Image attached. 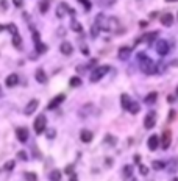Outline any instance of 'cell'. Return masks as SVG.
Segmentation results:
<instances>
[{
	"label": "cell",
	"instance_id": "6da1fadb",
	"mask_svg": "<svg viewBox=\"0 0 178 181\" xmlns=\"http://www.w3.org/2000/svg\"><path fill=\"white\" fill-rule=\"evenodd\" d=\"M138 59L141 62V70H142L145 75H155L156 74V62L153 59H150L144 52H141L138 55Z\"/></svg>",
	"mask_w": 178,
	"mask_h": 181
},
{
	"label": "cell",
	"instance_id": "7a4b0ae2",
	"mask_svg": "<svg viewBox=\"0 0 178 181\" xmlns=\"http://www.w3.org/2000/svg\"><path fill=\"white\" fill-rule=\"evenodd\" d=\"M108 70H109V66H99L92 70V74H91V83H97V81H100L103 77H105L108 74Z\"/></svg>",
	"mask_w": 178,
	"mask_h": 181
},
{
	"label": "cell",
	"instance_id": "3957f363",
	"mask_svg": "<svg viewBox=\"0 0 178 181\" xmlns=\"http://www.w3.org/2000/svg\"><path fill=\"white\" fill-rule=\"evenodd\" d=\"M45 125H47V117H45L44 114L37 116V117H36V120H34V123H33L34 133H36V134H42L44 130H45Z\"/></svg>",
	"mask_w": 178,
	"mask_h": 181
},
{
	"label": "cell",
	"instance_id": "277c9868",
	"mask_svg": "<svg viewBox=\"0 0 178 181\" xmlns=\"http://www.w3.org/2000/svg\"><path fill=\"white\" fill-rule=\"evenodd\" d=\"M156 120H158V116L155 111H148V114L145 116V119H144V126L147 130H152L153 126L156 125Z\"/></svg>",
	"mask_w": 178,
	"mask_h": 181
},
{
	"label": "cell",
	"instance_id": "5b68a950",
	"mask_svg": "<svg viewBox=\"0 0 178 181\" xmlns=\"http://www.w3.org/2000/svg\"><path fill=\"white\" fill-rule=\"evenodd\" d=\"M155 50H156V53H159L161 56L167 55V53H169V42H167L166 39H158L156 44H155Z\"/></svg>",
	"mask_w": 178,
	"mask_h": 181
},
{
	"label": "cell",
	"instance_id": "8992f818",
	"mask_svg": "<svg viewBox=\"0 0 178 181\" xmlns=\"http://www.w3.org/2000/svg\"><path fill=\"white\" fill-rule=\"evenodd\" d=\"M159 144H161V147H163V150H167L169 147H170V142H172V133H170V130H164V133H163V136L159 138Z\"/></svg>",
	"mask_w": 178,
	"mask_h": 181
},
{
	"label": "cell",
	"instance_id": "52a82bcc",
	"mask_svg": "<svg viewBox=\"0 0 178 181\" xmlns=\"http://www.w3.org/2000/svg\"><path fill=\"white\" fill-rule=\"evenodd\" d=\"M37 106H39V100H37V98H33V100H30V102L27 103L25 110H24L25 116H31V114L37 110Z\"/></svg>",
	"mask_w": 178,
	"mask_h": 181
},
{
	"label": "cell",
	"instance_id": "ba28073f",
	"mask_svg": "<svg viewBox=\"0 0 178 181\" xmlns=\"http://www.w3.org/2000/svg\"><path fill=\"white\" fill-rule=\"evenodd\" d=\"M64 100H66V95L64 94H58L55 98H52V102L49 103V106H47V108H49V110H55V108H58Z\"/></svg>",
	"mask_w": 178,
	"mask_h": 181
},
{
	"label": "cell",
	"instance_id": "9c48e42d",
	"mask_svg": "<svg viewBox=\"0 0 178 181\" xmlns=\"http://www.w3.org/2000/svg\"><path fill=\"white\" fill-rule=\"evenodd\" d=\"M147 145H148V150L155 151V150L159 147V136H156V134H152V136L148 138V141H147Z\"/></svg>",
	"mask_w": 178,
	"mask_h": 181
},
{
	"label": "cell",
	"instance_id": "30bf717a",
	"mask_svg": "<svg viewBox=\"0 0 178 181\" xmlns=\"http://www.w3.org/2000/svg\"><path fill=\"white\" fill-rule=\"evenodd\" d=\"M130 56H131V49H130V47H120V49H119L117 58H119L120 61H127Z\"/></svg>",
	"mask_w": 178,
	"mask_h": 181
},
{
	"label": "cell",
	"instance_id": "8fae6325",
	"mask_svg": "<svg viewBox=\"0 0 178 181\" xmlns=\"http://www.w3.org/2000/svg\"><path fill=\"white\" fill-rule=\"evenodd\" d=\"M16 136H17L19 142H27L28 141V130L24 128V126H21V128L16 130Z\"/></svg>",
	"mask_w": 178,
	"mask_h": 181
},
{
	"label": "cell",
	"instance_id": "7c38bea8",
	"mask_svg": "<svg viewBox=\"0 0 178 181\" xmlns=\"http://www.w3.org/2000/svg\"><path fill=\"white\" fill-rule=\"evenodd\" d=\"M60 50H61L63 55H66V56H67V55H72V53H73V47H72V44H70V42H67V41L61 42Z\"/></svg>",
	"mask_w": 178,
	"mask_h": 181
},
{
	"label": "cell",
	"instance_id": "4fadbf2b",
	"mask_svg": "<svg viewBox=\"0 0 178 181\" xmlns=\"http://www.w3.org/2000/svg\"><path fill=\"white\" fill-rule=\"evenodd\" d=\"M66 13H72L73 14V10H70L66 3H60V6L56 8V16H58V17H64Z\"/></svg>",
	"mask_w": 178,
	"mask_h": 181
},
{
	"label": "cell",
	"instance_id": "5bb4252c",
	"mask_svg": "<svg viewBox=\"0 0 178 181\" xmlns=\"http://www.w3.org/2000/svg\"><path fill=\"white\" fill-rule=\"evenodd\" d=\"M92 138H94L92 131H89V130H81V133H80V139H81L84 144H89V142L92 141Z\"/></svg>",
	"mask_w": 178,
	"mask_h": 181
},
{
	"label": "cell",
	"instance_id": "9a60e30c",
	"mask_svg": "<svg viewBox=\"0 0 178 181\" xmlns=\"http://www.w3.org/2000/svg\"><path fill=\"white\" fill-rule=\"evenodd\" d=\"M17 83H19V77H17L16 74L8 75V77H6V80H5V84H6L8 87H14Z\"/></svg>",
	"mask_w": 178,
	"mask_h": 181
},
{
	"label": "cell",
	"instance_id": "2e32d148",
	"mask_svg": "<svg viewBox=\"0 0 178 181\" xmlns=\"http://www.w3.org/2000/svg\"><path fill=\"white\" fill-rule=\"evenodd\" d=\"M34 77H36V81L37 83H45L47 81V75H45V72H44V69H36V74H34Z\"/></svg>",
	"mask_w": 178,
	"mask_h": 181
},
{
	"label": "cell",
	"instance_id": "e0dca14e",
	"mask_svg": "<svg viewBox=\"0 0 178 181\" xmlns=\"http://www.w3.org/2000/svg\"><path fill=\"white\" fill-rule=\"evenodd\" d=\"M161 24H163L164 27H170V25L173 24V16H172L170 13L161 16Z\"/></svg>",
	"mask_w": 178,
	"mask_h": 181
},
{
	"label": "cell",
	"instance_id": "ac0fdd59",
	"mask_svg": "<svg viewBox=\"0 0 178 181\" xmlns=\"http://www.w3.org/2000/svg\"><path fill=\"white\" fill-rule=\"evenodd\" d=\"M156 98H158V92H150L148 95L144 97V103L145 105H153V103H156Z\"/></svg>",
	"mask_w": 178,
	"mask_h": 181
},
{
	"label": "cell",
	"instance_id": "d6986e66",
	"mask_svg": "<svg viewBox=\"0 0 178 181\" xmlns=\"http://www.w3.org/2000/svg\"><path fill=\"white\" fill-rule=\"evenodd\" d=\"M120 102H122V108H124V110H128V106L131 105V97L128 95V94H122L120 95Z\"/></svg>",
	"mask_w": 178,
	"mask_h": 181
},
{
	"label": "cell",
	"instance_id": "ffe728a7",
	"mask_svg": "<svg viewBox=\"0 0 178 181\" xmlns=\"http://www.w3.org/2000/svg\"><path fill=\"white\" fill-rule=\"evenodd\" d=\"M158 38V31H152V33H145L142 38H141L139 41H145V42H152V41H156Z\"/></svg>",
	"mask_w": 178,
	"mask_h": 181
},
{
	"label": "cell",
	"instance_id": "44dd1931",
	"mask_svg": "<svg viewBox=\"0 0 178 181\" xmlns=\"http://www.w3.org/2000/svg\"><path fill=\"white\" fill-rule=\"evenodd\" d=\"M49 178H50V181H60V179H61V170H58V169L52 170L50 175H49Z\"/></svg>",
	"mask_w": 178,
	"mask_h": 181
},
{
	"label": "cell",
	"instance_id": "7402d4cb",
	"mask_svg": "<svg viewBox=\"0 0 178 181\" xmlns=\"http://www.w3.org/2000/svg\"><path fill=\"white\" fill-rule=\"evenodd\" d=\"M127 111L131 113V114H138V113L141 111V106H139V103H136V102H131V105L128 106Z\"/></svg>",
	"mask_w": 178,
	"mask_h": 181
},
{
	"label": "cell",
	"instance_id": "603a6c76",
	"mask_svg": "<svg viewBox=\"0 0 178 181\" xmlns=\"http://www.w3.org/2000/svg\"><path fill=\"white\" fill-rule=\"evenodd\" d=\"M13 44H14V47L21 49V45H22V38H21V34H19V33L13 34Z\"/></svg>",
	"mask_w": 178,
	"mask_h": 181
},
{
	"label": "cell",
	"instance_id": "cb8c5ba5",
	"mask_svg": "<svg viewBox=\"0 0 178 181\" xmlns=\"http://www.w3.org/2000/svg\"><path fill=\"white\" fill-rule=\"evenodd\" d=\"M34 45H36V52H37V53H44V52H47V49H49V47H47L45 44H42L41 41L34 42Z\"/></svg>",
	"mask_w": 178,
	"mask_h": 181
},
{
	"label": "cell",
	"instance_id": "d4e9b609",
	"mask_svg": "<svg viewBox=\"0 0 178 181\" xmlns=\"http://www.w3.org/2000/svg\"><path fill=\"white\" fill-rule=\"evenodd\" d=\"M169 172H176L178 170V159H172V161H169Z\"/></svg>",
	"mask_w": 178,
	"mask_h": 181
},
{
	"label": "cell",
	"instance_id": "484cf974",
	"mask_svg": "<svg viewBox=\"0 0 178 181\" xmlns=\"http://www.w3.org/2000/svg\"><path fill=\"white\" fill-rule=\"evenodd\" d=\"M69 84H70L72 87H77V86H81V78H80V77H72V78L69 80Z\"/></svg>",
	"mask_w": 178,
	"mask_h": 181
},
{
	"label": "cell",
	"instance_id": "4316f807",
	"mask_svg": "<svg viewBox=\"0 0 178 181\" xmlns=\"http://www.w3.org/2000/svg\"><path fill=\"white\" fill-rule=\"evenodd\" d=\"M70 27H72V30H73V31H77V33L83 31V25H81V24H80L78 21H72Z\"/></svg>",
	"mask_w": 178,
	"mask_h": 181
},
{
	"label": "cell",
	"instance_id": "83f0119b",
	"mask_svg": "<svg viewBox=\"0 0 178 181\" xmlns=\"http://www.w3.org/2000/svg\"><path fill=\"white\" fill-rule=\"evenodd\" d=\"M24 176H25L27 181H37V175L34 173V172H25Z\"/></svg>",
	"mask_w": 178,
	"mask_h": 181
},
{
	"label": "cell",
	"instance_id": "f1b7e54d",
	"mask_svg": "<svg viewBox=\"0 0 178 181\" xmlns=\"http://www.w3.org/2000/svg\"><path fill=\"white\" fill-rule=\"evenodd\" d=\"M152 166L155 170H163V169H166V162L164 161H153Z\"/></svg>",
	"mask_w": 178,
	"mask_h": 181
},
{
	"label": "cell",
	"instance_id": "f546056e",
	"mask_svg": "<svg viewBox=\"0 0 178 181\" xmlns=\"http://www.w3.org/2000/svg\"><path fill=\"white\" fill-rule=\"evenodd\" d=\"M39 11L42 14H45L47 11H49V2H47V0H42V2L39 3Z\"/></svg>",
	"mask_w": 178,
	"mask_h": 181
},
{
	"label": "cell",
	"instance_id": "4dcf8cb0",
	"mask_svg": "<svg viewBox=\"0 0 178 181\" xmlns=\"http://www.w3.org/2000/svg\"><path fill=\"white\" fill-rule=\"evenodd\" d=\"M124 175H125L127 178H130L131 175H133V166H130V164L124 166Z\"/></svg>",
	"mask_w": 178,
	"mask_h": 181
},
{
	"label": "cell",
	"instance_id": "1f68e13d",
	"mask_svg": "<svg viewBox=\"0 0 178 181\" xmlns=\"http://www.w3.org/2000/svg\"><path fill=\"white\" fill-rule=\"evenodd\" d=\"M78 2L84 6V10H86V11L91 10V6H92V5H91V0H78Z\"/></svg>",
	"mask_w": 178,
	"mask_h": 181
},
{
	"label": "cell",
	"instance_id": "d6a6232c",
	"mask_svg": "<svg viewBox=\"0 0 178 181\" xmlns=\"http://www.w3.org/2000/svg\"><path fill=\"white\" fill-rule=\"evenodd\" d=\"M14 166H16V162H14V161H6V162H5V166H3V169H5V170H13Z\"/></svg>",
	"mask_w": 178,
	"mask_h": 181
},
{
	"label": "cell",
	"instance_id": "836d02e7",
	"mask_svg": "<svg viewBox=\"0 0 178 181\" xmlns=\"http://www.w3.org/2000/svg\"><path fill=\"white\" fill-rule=\"evenodd\" d=\"M175 116H176V111H175V110H170V111H169V114H167V120H169V122H173V120H175Z\"/></svg>",
	"mask_w": 178,
	"mask_h": 181
},
{
	"label": "cell",
	"instance_id": "e575fe53",
	"mask_svg": "<svg viewBox=\"0 0 178 181\" xmlns=\"http://www.w3.org/2000/svg\"><path fill=\"white\" fill-rule=\"evenodd\" d=\"M105 142H108L109 145H114V144H116V139L112 138L111 134H106V136H105Z\"/></svg>",
	"mask_w": 178,
	"mask_h": 181
},
{
	"label": "cell",
	"instance_id": "d590c367",
	"mask_svg": "<svg viewBox=\"0 0 178 181\" xmlns=\"http://www.w3.org/2000/svg\"><path fill=\"white\" fill-rule=\"evenodd\" d=\"M91 36H92V38H97V36H99V27H97V25H94V27H92Z\"/></svg>",
	"mask_w": 178,
	"mask_h": 181
},
{
	"label": "cell",
	"instance_id": "8d00e7d4",
	"mask_svg": "<svg viewBox=\"0 0 178 181\" xmlns=\"http://www.w3.org/2000/svg\"><path fill=\"white\" fill-rule=\"evenodd\" d=\"M44 131L47 133V138H49V139H53V138H55V134H56L55 130H47V128H45Z\"/></svg>",
	"mask_w": 178,
	"mask_h": 181
},
{
	"label": "cell",
	"instance_id": "74e56055",
	"mask_svg": "<svg viewBox=\"0 0 178 181\" xmlns=\"http://www.w3.org/2000/svg\"><path fill=\"white\" fill-rule=\"evenodd\" d=\"M6 28H8L9 31H11V34H16V33H17V27H16L14 24H9V25L6 27Z\"/></svg>",
	"mask_w": 178,
	"mask_h": 181
},
{
	"label": "cell",
	"instance_id": "f35d334b",
	"mask_svg": "<svg viewBox=\"0 0 178 181\" xmlns=\"http://www.w3.org/2000/svg\"><path fill=\"white\" fill-rule=\"evenodd\" d=\"M139 172H141V175H147L148 173V167H145L144 164H141L139 166Z\"/></svg>",
	"mask_w": 178,
	"mask_h": 181
},
{
	"label": "cell",
	"instance_id": "ab89813d",
	"mask_svg": "<svg viewBox=\"0 0 178 181\" xmlns=\"http://www.w3.org/2000/svg\"><path fill=\"white\" fill-rule=\"evenodd\" d=\"M17 158H19V159H22V161H27V159H28V156L25 155V151H24V150H21V151L17 153Z\"/></svg>",
	"mask_w": 178,
	"mask_h": 181
},
{
	"label": "cell",
	"instance_id": "60d3db41",
	"mask_svg": "<svg viewBox=\"0 0 178 181\" xmlns=\"http://www.w3.org/2000/svg\"><path fill=\"white\" fill-rule=\"evenodd\" d=\"M64 172L67 175H70V173H73V166L72 164H69V166H66V169H64Z\"/></svg>",
	"mask_w": 178,
	"mask_h": 181
},
{
	"label": "cell",
	"instance_id": "b9f144b4",
	"mask_svg": "<svg viewBox=\"0 0 178 181\" xmlns=\"http://www.w3.org/2000/svg\"><path fill=\"white\" fill-rule=\"evenodd\" d=\"M80 49L83 50V55H86V56L89 55V50H88V47H86L84 44H81V42H80Z\"/></svg>",
	"mask_w": 178,
	"mask_h": 181
},
{
	"label": "cell",
	"instance_id": "7bdbcfd3",
	"mask_svg": "<svg viewBox=\"0 0 178 181\" xmlns=\"http://www.w3.org/2000/svg\"><path fill=\"white\" fill-rule=\"evenodd\" d=\"M13 3H14V6H17V8H21V6L24 5V0H13Z\"/></svg>",
	"mask_w": 178,
	"mask_h": 181
},
{
	"label": "cell",
	"instance_id": "ee69618b",
	"mask_svg": "<svg viewBox=\"0 0 178 181\" xmlns=\"http://www.w3.org/2000/svg\"><path fill=\"white\" fill-rule=\"evenodd\" d=\"M69 181H78V176H77V173H70V176H69Z\"/></svg>",
	"mask_w": 178,
	"mask_h": 181
},
{
	"label": "cell",
	"instance_id": "f6af8a7d",
	"mask_svg": "<svg viewBox=\"0 0 178 181\" xmlns=\"http://www.w3.org/2000/svg\"><path fill=\"white\" fill-rule=\"evenodd\" d=\"M173 100H175L173 95H169V97H167V102H173Z\"/></svg>",
	"mask_w": 178,
	"mask_h": 181
},
{
	"label": "cell",
	"instance_id": "bcb514c9",
	"mask_svg": "<svg viewBox=\"0 0 178 181\" xmlns=\"http://www.w3.org/2000/svg\"><path fill=\"white\" fill-rule=\"evenodd\" d=\"M0 3H2V8H6V0H2Z\"/></svg>",
	"mask_w": 178,
	"mask_h": 181
},
{
	"label": "cell",
	"instance_id": "7dc6e473",
	"mask_svg": "<svg viewBox=\"0 0 178 181\" xmlns=\"http://www.w3.org/2000/svg\"><path fill=\"white\" fill-rule=\"evenodd\" d=\"M3 30H5V27H3V25H0V31H3Z\"/></svg>",
	"mask_w": 178,
	"mask_h": 181
},
{
	"label": "cell",
	"instance_id": "c3c4849f",
	"mask_svg": "<svg viewBox=\"0 0 178 181\" xmlns=\"http://www.w3.org/2000/svg\"><path fill=\"white\" fill-rule=\"evenodd\" d=\"M170 181H178V178H172V179H170Z\"/></svg>",
	"mask_w": 178,
	"mask_h": 181
},
{
	"label": "cell",
	"instance_id": "681fc988",
	"mask_svg": "<svg viewBox=\"0 0 178 181\" xmlns=\"http://www.w3.org/2000/svg\"><path fill=\"white\" fill-rule=\"evenodd\" d=\"M166 2H176V0H166Z\"/></svg>",
	"mask_w": 178,
	"mask_h": 181
},
{
	"label": "cell",
	"instance_id": "f907efd6",
	"mask_svg": "<svg viewBox=\"0 0 178 181\" xmlns=\"http://www.w3.org/2000/svg\"><path fill=\"white\" fill-rule=\"evenodd\" d=\"M175 95H176V97H178V87H176V92H175Z\"/></svg>",
	"mask_w": 178,
	"mask_h": 181
}]
</instances>
